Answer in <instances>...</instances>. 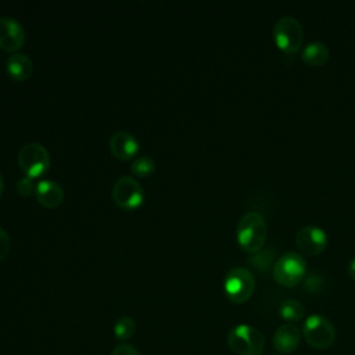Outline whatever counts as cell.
<instances>
[{
	"instance_id": "cell-1",
	"label": "cell",
	"mask_w": 355,
	"mask_h": 355,
	"mask_svg": "<svg viewBox=\"0 0 355 355\" xmlns=\"http://www.w3.org/2000/svg\"><path fill=\"white\" fill-rule=\"evenodd\" d=\"M268 226L263 216L257 211L245 212L236 227V237L240 247L247 252H258L266 241Z\"/></svg>"
},
{
	"instance_id": "cell-6",
	"label": "cell",
	"mask_w": 355,
	"mask_h": 355,
	"mask_svg": "<svg viewBox=\"0 0 355 355\" xmlns=\"http://www.w3.org/2000/svg\"><path fill=\"white\" fill-rule=\"evenodd\" d=\"M18 165L28 178L42 176L50 166V154L37 141L26 143L18 151Z\"/></svg>"
},
{
	"instance_id": "cell-15",
	"label": "cell",
	"mask_w": 355,
	"mask_h": 355,
	"mask_svg": "<svg viewBox=\"0 0 355 355\" xmlns=\"http://www.w3.org/2000/svg\"><path fill=\"white\" fill-rule=\"evenodd\" d=\"M301 57L308 65L318 67L329 58V49L323 42L313 40L304 46V49L301 50Z\"/></svg>"
},
{
	"instance_id": "cell-7",
	"label": "cell",
	"mask_w": 355,
	"mask_h": 355,
	"mask_svg": "<svg viewBox=\"0 0 355 355\" xmlns=\"http://www.w3.org/2000/svg\"><path fill=\"white\" fill-rule=\"evenodd\" d=\"M273 37L279 49H282L284 53H295L302 44V25L297 18L284 15L276 21L273 26Z\"/></svg>"
},
{
	"instance_id": "cell-3",
	"label": "cell",
	"mask_w": 355,
	"mask_h": 355,
	"mask_svg": "<svg viewBox=\"0 0 355 355\" xmlns=\"http://www.w3.org/2000/svg\"><path fill=\"white\" fill-rule=\"evenodd\" d=\"M223 290L233 304H243L250 300L255 290V277L250 269L234 266L225 276Z\"/></svg>"
},
{
	"instance_id": "cell-11",
	"label": "cell",
	"mask_w": 355,
	"mask_h": 355,
	"mask_svg": "<svg viewBox=\"0 0 355 355\" xmlns=\"http://www.w3.org/2000/svg\"><path fill=\"white\" fill-rule=\"evenodd\" d=\"M302 333L293 323H284L275 331L273 347L280 354L294 352L301 343Z\"/></svg>"
},
{
	"instance_id": "cell-24",
	"label": "cell",
	"mask_w": 355,
	"mask_h": 355,
	"mask_svg": "<svg viewBox=\"0 0 355 355\" xmlns=\"http://www.w3.org/2000/svg\"><path fill=\"white\" fill-rule=\"evenodd\" d=\"M348 273H349V276L352 277V279H355V257L349 261V263H348Z\"/></svg>"
},
{
	"instance_id": "cell-10",
	"label": "cell",
	"mask_w": 355,
	"mask_h": 355,
	"mask_svg": "<svg viewBox=\"0 0 355 355\" xmlns=\"http://www.w3.org/2000/svg\"><path fill=\"white\" fill-rule=\"evenodd\" d=\"M25 29L21 22L12 17H0V47L6 51L17 53L25 42Z\"/></svg>"
},
{
	"instance_id": "cell-22",
	"label": "cell",
	"mask_w": 355,
	"mask_h": 355,
	"mask_svg": "<svg viewBox=\"0 0 355 355\" xmlns=\"http://www.w3.org/2000/svg\"><path fill=\"white\" fill-rule=\"evenodd\" d=\"M10 245H11L10 236H8L7 230H4L0 226V261H3L7 257V254L10 251Z\"/></svg>"
},
{
	"instance_id": "cell-17",
	"label": "cell",
	"mask_w": 355,
	"mask_h": 355,
	"mask_svg": "<svg viewBox=\"0 0 355 355\" xmlns=\"http://www.w3.org/2000/svg\"><path fill=\"white\" fill-rule=\"evenodd\" d=\"M136 333V322L130 316H121L114 324V336L121 340H129Z\"/></svg>"
},
{
	"instance_id": "cell-21",
	"label": "cell",
	"mask_w": 355,
	"mask_h": 355,
	"mask_svg": "<svg viewBox=\"0 0 355 355\" xmlns=\"http://www.w3.org/2000/svg\"><path fill=\"white\" fill-rule=\"evenodd\" d=\"M35 187H36V184L33 183L32 178H28V176L19 178L15 183V190L22 197H28L32 193H35Z\"/></svg>"
},
{
	"instance_id": "cell-14",
	"label": "cell",
	"mask_w": 355,
	"mask_h": 355,
	"mask_svg": "<svg viewBox=\"0 0 355 355\" xmlns=\"http://www.w3.org/2000/svg\"><path fill=\"white\" fill-rule=\"evenodd\" d=\"M6 68L8 75L15 80H25L31 76L33 69V62L31 57L25 53H12L6 60Z\"/></svg>"
},
{
	"instance_id": "cell-26",
	"label": "cell",
	"mask_w": 355,
	"mask_h": 355,
	"mask_svg": "<svg viewBox=\"0 0 355 355\" xmlns=\"http://www.w3.org/2000/svg\"><path fill=\"white\" fill-rule=\"evenodd\" d=\"M268 355H277V354H268Z\"/></svg>"
},
{
	"instance_id": "cell-5",
	"label": "cell",
	"mask_w": 355,
	"mask_h": 355,
	"mask_svg": "<svg viewBox=\"0 0 355 355\" xmlns=\"http://www.w3.org/2000/svg\"><path fill=\"white\" fill-rule=\"evenodd\" d=\"M306 272V261L300 252L282 254L273 265V279L286 287L298 284Z\"/></svg>"
},
{
	"instance_id": "cell-25",
	"label": "cell",
	"mask_w": 355,
	"mask_h": 355,
	"mask_svg": "<svg viewBox=\"0 0 355 355\" xmlns=\"http://www.w3.org/2000/svg\"><path fill=\"white\" fill-rule=\"evenodd\" d=\"M3 189H4V180H3V176H1V173H0V194H1Z\"/></svg>"
},
{
	"instance_id": "cell-9",
	"label": "cell",
	"mask_w": 355,
	"mask_h": 355,
	"mask_svg": "<svg viewBox=\"0 0 355 355\" xmlns=\"http://www.w3.org/2000/svg\"><path fill=\"white\" fill-rule=\"evenodd\" d=\"M295 243L304 254L318 255L327 244V234L324 229L316 225H306L297 232Z\"/></svg>"
},
{
	"instance_id": "cell-13",
	"label": "cell",
	"mask_w": 355,
	"mask_h": 355,
	"mask_svg": "<svg viewBox=\"0 0 355 355\" xmlns=\"http://www.w3.org/2000/svg\"><path fill=\"white\" fill-rule=\"evenodd\" d=\"M36 200L46 208H55L64 200V190L62 187L50 179H43L36 183L35 187Z\"/></svg>"
},
{
	"instance_id": "cell-16",
	"label": "cell",
	"mask_w": 355,
	"mask_h": 355,
	"mask_svg": "<svg viewBox=\"0 0 355 355\" xmlns=\"http://www.w3.org/2000/svg\"><path fill=\"white\" fill-rule=\"evenodd\" d=\"M279 315L287 323H294L304 318L305 306L298 300L286 298L279 305Z\"/></svg>"
},
{
	"instance_id": "cell-4",
	"label": "cell",
	"mask_w": 355,
	"mask_h": 355,
	"mask_svg": "<svg viewBox=\"0 0 355 355\" xmlns=\"http://www.w3.org/2000/svg\"><path fill=\"white\" fill-rule=\"evenodd\" d=\"M302 337L313 349H326L336 340L334 324L323 315L313 313L302 324Z\"/></svg>"
},
{
	"instance_id": "cell-20",
	"label": "cell",
	"mask_w": 355,
	"mask_h": 355,
	"mask_svg": "<svg viewBox=\"0 0 355 355\" xmlns=\"http://www.w3.org/2000/svg\"><path fill=\"white\" fill-rule=\"evenodd\" d=\"M323 276L316 273V272H312L309 275H306L305 280H304V288L308 291V293H318L323 288Z\"/></svg>"
},
{
	"instance_id": "cell-19",
	"label": "cell",
	"mask_w": 355,
	"mask_h": 355,
	"mask_svg": "<svg viewBox=\"0 0 355 355\" xmlns=\"http://www.w3.org/2000/svg\"><path fill=\"white\" fill-rule=\"evenodd\" d=\"M272 258H273V254L268 250H263V251H258V252H254V255L248 259V262L255 268L258 269L259 272H265L268 270V268L270 266L272 263Z\"/></svg>"
},
{
	"instance_id": "cell-18",
	"label": "cell",
	"mask_w": 355,
	"mask_h": 355,
	"mask_svg": "<svg viewBox=\"0 0 355 355\" xmlns=\"http://www.w3.org/2000/svg\"><path fill=\"white\" fill-rule=\"evenodd\" d=\"M154 169H155V162L151 157H147V155L137 157L130 165V171L140 178L150 176L154 172Z\"/></svg>"
},
{
	"instance_id": "cell-2",
	"label": "cell",
	"mask_w": 355,
	"mask_h": 355,
	"mask_svg": "<svg viewBox=\"0 0 355 355\" xmlns=\"http://www.w3.org/2000/svg\"><path fill=\"white\" fill-rule=\"evenodd\" d=\"M227 345L237 355H262L265 337L254 326L237 324L227 333Z\"/></svg>"
},
{
	"instance_id": "cell-23",
	"label": "cell",
	"mask_w": 355,
	"mask_h": 355,
	"mask_svg": "<svg viewBox=\"0 0 355 355\" xmlns=\"http://www.w3.org/2000/svg\"><path fill=\"white\" fill-rule=\"evenodd\" d=\"M111 355H140L139 351L132 345V344H128V343H123V344H118Z\"/></svg>"
},
{
	"instance_id": "cell-8",
	"label": "cell",
	"mask_w": 355,
	"mask_h": 355,
	"mask_svg": "<svg viewBox=\"0 0 355 355\" xmlns=\"http://www.w3.org/2000/svg\"><path fill=\"white\" fill-rule=\"evenodd\" d=\"M112 200L122 209H135L144 201V190L137 179L122 175L114 182Z\"/></svg>"
},
{
	"instance_id": "cell-12",
	"label": "cell",
	"mask_w": 355,
	"mask_h": 355,
	"mask_svg": "<svg viewBox=\"0 0 355 355\" xmlns=\"http://www.w3.org/2000/svg\"><path fill=\"white\" fill-rule=\"evenodd\" d=\"M110 150L114 157L119 159H129L139 151V141L132 133L126 130H116L110 139Z\"/></svg>"
}]
</instances>
